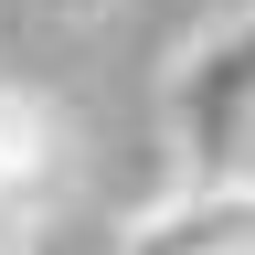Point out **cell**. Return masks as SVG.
<instances>
[{
  "instance_id": "obj_4",
  "label": "cell",
  "mask_w": 255,
  "mask_h": 255,
  "mask_svg": "<svg viewBox=\"0 0 255 255\" xmlns=\"http://www.w3.org/2000/svg\"><path fill=\"white\" fill-rule=\"evenodd\" d=\"M43 245V202L32 191H0V255H32Z\"/></svg>"
},
{
  "instance_id": "obj_1",
  "label": "cell",
  "mask_w": 255,
  "mask_h": 255,
  "mask_svg": "<svg viewBox=\"0 0 255 255\" xmlns=\"http://www.w3.org/2000/svg\"><path fill=\"white\" fill-rule=\"evenodd\" d=\"M159 128H170V181L191 191L234 181V149L255 138V0L213 11L159 64Z\"/></svg>"
},
{
  "instance_id": "obj_5",
  "label": "cell",
  "mask_w": 255,
  "mask_h": 255,
  "mask_svg": "<svg viewBox=\"0 0 255 255\" xmlns=\"http://www.w3.org/2000/svg\"><path fill=\"white\" fill-rule=\"evenodd\" d=\"M234 191H255V138H245V149H234Z\"/></svg>"
},
{
  "instance_id": "obj_2",
  "label": "cell",
  "mask_w": 255,
  "mask_h": 255,
  "mask_svg": "<svg viewBox=\"0 0 255 255\" xmlns=\"http://www.w3.org/2000/svg\"><path fill=\"white\" fill-rule=\"evenodd\" d=\"M117 255H255V191H191L170 181L159 202H138L117 223Z\"/></svg>"
},
{
  "instance_id": "obj_3",
  "label": "cell",
  "mask_w": 255,
  "mask_h": 255,
  "mask_svg": "<svg viewBox=\"0 0 255 255\" xmlns=\"http://www.w3.org/2000/svg\"><path fill=\"white\" fill-rule=\"evenodd\" d=\"M53 159H64V117H53L32 85L0 75V191H32V202H43Z\"/></svg>"
}]
</instances>
